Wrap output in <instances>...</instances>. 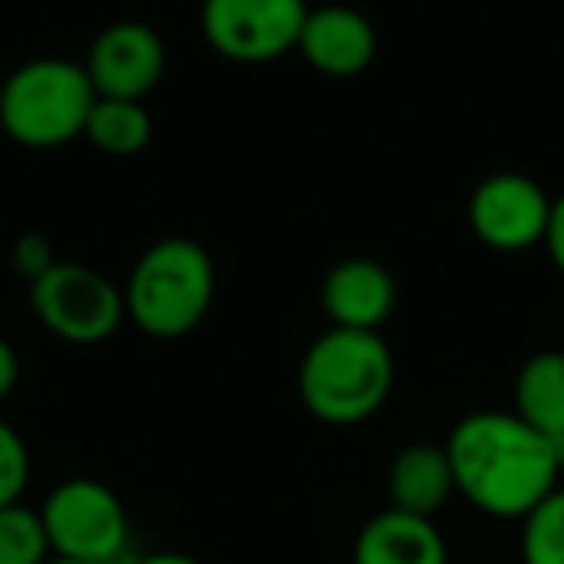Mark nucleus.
I'll return each instance as SVG.
<instances>
[{
  "label": "nucleus",
  "mask_w": 564,
  "mask_h": 564,
  "mask_svg": "<svg viewBox=\"0 0 564 564\" xmlns=\"http://www.w3.org/2000/svg\"><path fill=\"white\" fill-rule=\"evenodd\" d=\"M445 453L456 495H464L479 514L502 522H522L564 476L553 441L525 425L514 410H476L460 417Z\"/></svg>",
  "instance_id": "nucleus-1"
},
{
  "label": "nucleus",
  "mask_w": 564,
  "mask_h": 564,
  "mask_svg": "<svg viewBox=\"0 0 564 564\" xmlns=\"http://www.w3.org/2000/svg\"><path fill=\"white\" fill-rule=\"evenodd\" d=\"M394 391V352L379 333L325 329L302 352L299 399L325 425H360Z\"/></svg>",
  "instance_id": "nucleus-2"
},
{
  "label": "nucleus",
  "mask_w": 564,
  "mask_h": 564,
  "mask_svg": "<svg viewBox=\"0 0 564 564\" xmlns=\"http://www.w3.org/2000/svg\"><path fill=\"white\" fill-rule=\"evenodd\" d=\"M217 299V267L205 243L163 236L148 243L124 282L128 322L151 340H182L205 322Z\"/></svg>",
  "instance_id": "nucleus-3"
},
{
  "label": "nucleus",
  "mask_w": 564,
  "mask_h": 564,
  "mask_svg": "<svg viewBox=\"0 0 564 564\" xmlns=\"http://www.w3.org/2000/svg\"><path fill=\"white\" fill-rule=\"evenodd\" d=\"M94 101L97 89L82 63L55 55L28 58L0 86V132L32 151L63 148L86 135Z\"/></svg>",
  "instance_id": "nucleus-4"
},
{
  "label": "nucleus",
  "mask_w": 564,
  "mask_h": 564,
  "mask_svg": "<svg viewBox=\"0 0 564 564\" xmlns=\"http://www.w3.org/2000/svg\"><path fill=\"white\" fill-rule=\"evenodd\" d=\"M28 302L51 337L78 348L105 345L128 317L124 286H117L97 267L70 259H58L35 282H28Z\"/></svg>",
  "instance_id": "nucleus-5"
},
{
  "label": "nucleus",
  "mask_w": 564,
  "mask_h": 564,
  "mask_svg": "<svg viewBox=\"0 0 564 564\" xmlns=\"http://www.w3.org/2000/svg\"><path fill=\"white\" fill-rule=\"evenodd\" d=\"M43 530H47L51 553L63 561H89V564H124L132 522L109 484L89 476L63 479L51 487L40 507Z\"/></svg>",
  "instance_id": "nucleus-6"
},
{
  "label": "nucleus",
  "mask_w": 564,
  "mask_h": 564,
  "mask_svg": "<svg viewBox=\"0 0 564 564\" xmlns=\"http://www.w3.org/2000/svg\"><path fill=\"white\" fill-rule=\"evenodd\" d=\"M306 0H202V35L220 58L267 66L299 51Z\"/></svg>",
  "instance_id": "nucleus-7"
},
{
  "label": "nucleus",
  "mask_w": 564,
  "mask_h": 564,
  "mask_svg": "<svg viewBox=\"0 0 564 564\" xmlns=\"http://www.w3.org/2000/svg\"><path fill=\"white\" fill-rule=\"evenodd\" d=\"M553 197L522 171H495L476 182L468 197V228L484 248L518 256L545 243Z\"/></svg>",
  "instance_id": "nucleus-8"
},
{
  "label": "nucleus",
  "mask_w": 564,
  "mask_h": 564,
  "mask_svg": "<svg viewBox=\"0 0 564 564\" xmlns=\"http://www.w3.org/2000/svg\"><path fill=\"white\" fill-rule=\"evenodd\" d=\"M82 66H86L97 97L148 101V94L166 74V43L143 20H117L94 35Z\"/></svg>",
  "instance_id": "nucleus-9"
},
{
  "label": "nucleus",
  "mask_w": 564,
  "mask_h": 564,
  "mask_svg": "<svg viewBox=\"0 0 564 564\" xmlns=\"http://www.w3.org/2000/svg\"><path fill=\"white\" fill-rule=\"evenodd\" d=\"M299 55L325 78H356L376 63L379 32L352 4H322L302 24Z\"/></svg>",
  "instance_id": "nucleus-10"
},
{
  "label": "nucleus",
  "mask_w": 564,
  "mask_h": 564,
  "mask_svg": "<svg viewBox=\"0 0 564 564\" xmlns=\"http://www.w3.org/2000/svg\"><path fill=\"white\" fill-rule=\"evenodd\" d=\"M394 302H399L394 274L368 256L340 259L322 282V306L333 329L379 333L394 314Z\"/></svg>",
  "instance_id": "nucleus-11"
},
{
  "label": "nucleus",
  "mask_w": 564,
  "mask_h": 564,
  "mask_svg": "<svg viewBox=\"0 0 564 564\" xmlns=\"http://www.w3.org/2000/svg\"><path fill=\"white\" fill-rule=\"evenodd\" d=\"M352 564H448V541L433 518L387 507L356 533Z\"/></svg>",
  "instance_id": "nucleus-12"
},
{
  "label": "nucleus",
  "mask_w": 564,
  "mask_h": 564,
  "mask_svg": "<svg viewBox=\"0 0 564 564\" xmlns=\"http://www.w3.org/2000/svg\"><path fill=\"white\" fill-rule=\"evenodd\" d=\"M456 495L453 464H448L445 445H406L394 453L387 468V499L394 510H406L417 518H437Z\"/></svg>",
  "instance_id": "nucleus-13"
},
{
  "label": "nucleus",
  "mask_w": 564,
  "mask_h": 564,
  "mask_svg": "<svg viewBox=\"0 0 564 564\" xmlns=\"http://www.w3.org/2000/svg\"><path fill=\"white\" fill-rule=\"evenodd\" d=\"M514 414L525 425L553 441L556 456H564V352L545 348L533 352L514 376Z\"/></svg>",
  "instance_id": "nucleus-14"
},
{
  "label": "nucleus",
  "mask_w": 564,
  "mask_h": 564,
  "mask_svg": "<svg viewBox=\"0 0 564 564\" xmlns=\"http://www.w3.org/2000/svg\"><path fill=\"white\" fill-rule=\"evenodd\" d=\"M151 112L143 101H120V97H97L86 120V140L112 159H132L151 143Z\"/></svg>",
  "instance_id": "nucleus-15"
},
{
  "label": "nucleus",
  "mask_w": 564,
  "mask_h": 564,
  "mask_svg": "<svg viewBox=\"0 0 564 564\" xmlns=\"http://www.w3.org/2000/svg\"><path fill=\"white\" fill-rule=\"evenodd\" d=\"M518 553L522 564H564V487H553L522 518Z\"/></svg>",
  "instance_id": "nucleus-16"
},
{
  "label": "nucleus",
  "mask_w": 564,
  "mask_h": 564,
  "mask_svg": "<svg viewBox=\"0 0 564 564\" xmlns=\"http://www.w3.org/2000/svg\"><path fill=\"white\" fill-rule=\"evenodd\" d=\"M51 556L55 553H51L40 507H28V502L0 507V564H47Z\"/></svg>",
  "instance_id": "nucleus-17"
},
{
  "label": "nucleus",
  "mask_w": 564,
  "mask_h": 564,
  "mask_svg": "<svg viewBox=\"0 0 564 564\" xmlns=\"http://www.w3.org/2000/svg\"><path fill=\"white\" fill-rule=\"evenodd\" d=\"M28 479H32V453H28L17 425L0 417V507L24 502Z\"/></svg>",
  "instance_id": "nucleus-18"
},
{
  "label": "nucleus",
  "mask_w": 564,
  "mask_h": 564,
  "mask_svg": "<svg viewBox=\"0 0 564 564\" xmlns=\"http://www.w3.org/2000/svg\"><path fill=\"white\" fill-rule=\"evenodd\" d=\"M58 256L51 251V240L40 232H24L17 243H12V267L24 282H35L47 267H55Z\"/></svg>",
  "instance_id": "nucleus-19"
},
{
  "label": "nucleus",
  "mask_w": 564,
  "mask_h": 564,
  "mask_svg": "<svg viewBox=\"0 0 564 564\" xmlns=\"http://www.w3.org/2000/svg\"><path fill=\"white\" fill-rule=\"evenodd\" d=\"M541 248L549 251L553 267L564 274V194L553 197V213H549V232H545V243Z\"/></svg>",
  "instance_id": "nucleus-20"
},
{
  "label": "nucleus",
  "mask_w": 564,
  "mask_h": 564,
  "mask_svg": "<svg viewBox=\"0 0 564 564\" xmlns=\"http://www.w3.org/2000/svg\"><path fill=\"white\" fill-rule=\"evenodd\" d=\"M17 383H20V356L9 340L0 337V402L17 391Z\"/></svg>",
  "instance_id": "nucleus-21"
},
{
  "label": "nucleus",
  "mask_w": 564,
  "mask_h": 564,
  "mask_svg": "<svg viewBox=\"0 0 564 564\" xmlns=\"http://www.w3.org/2000/svg\"><path fill=\"white\" fill-rule=\"evenodd\" d=\"M124 564H205L189 553H174V549H163V553H148V556H135V561H124Z\"/></svg>",
  "instance_id": "nucleus-22"
},
{
  "label": "nucleus",
  "mask_w": 564,
  "mask_h": 564,
  "mask_svg": "<svg viewBox=\"0 0 564 564\" xmlns=\"http://www.w3.org/2000/svg\"><path fill=\"white\" fill-rule=\"evenodd\" d=\"M47 564H89V561H63V556H51Z\"/></svg>",
  "instance_id": "nucleus-23"
},
{
  "label": "nucleus",
  "mask_w": 564,
  "mask_h": 564,
  "mask_svg": "<svg viewBox=\"0 0 564 564\" xmlns=\"http://www.w3.org/2000/svg\"><path fill=\"white\" fill-rule=\"evenodd\" d=\"M561 333H564V310H561Z\"/></svg>",
  "instance_id": "nucleus-24"
},
{
  "label": "nucleus",
  "mask_w": 564,
  "mask_h": 564,
  "mask_svg": "<svg viewBox=\"0 0 564 564\" xmlns=\"http://www.w3.org/2000/svg\"><path fill=\"white\" fill-rule=\"evenodd\" d=\"M561 471H564V456H561Z\"/></svg>",
  "instance_id": "nucleus-25"
}]
</instances>
